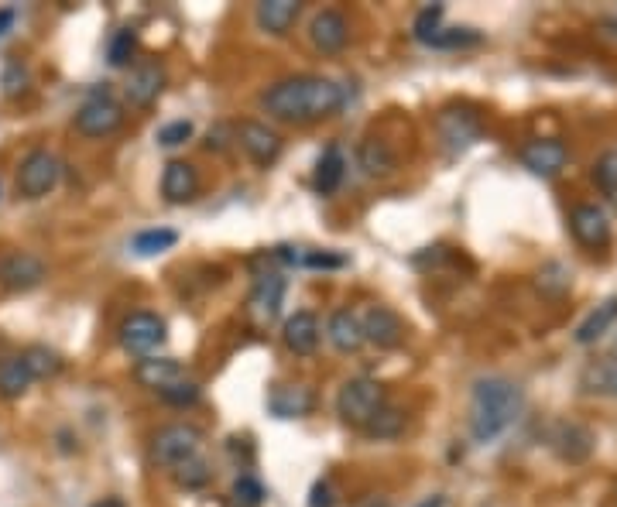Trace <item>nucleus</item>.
I'll return each instance as SVG.
<instances>
[{"mask_svg": "<svg viewBox=\"0 0 617 507\" xmlns=\"http://www.w3.org/2000/svg\"><path fill=\"white\" fill-rule=\"evenodd\" d=\"M343 90L323 76H288L261 93V110L282 124H316L340 110Z\"/></svg>", "mask_w": 617, "mask_h": 507, "instance_id": "1", "label": "nucleus"}, {"mask_svg": "<svg viewBox=\"0 0 617 507\" xmlns=\"http://www.w3.org/2000/svg\"><path fill=\"white\" fill-rule=\"evenodd\" d=\"M525 408L522 388L508 377H480L470 394V432L477 442L501 439Z\"/></svg>", "mask_w": 617, "mask_h": 507, "instance_id": "2", "label": "nucleus"}, {"mask_svg": "<svg viewBox=\"0 0 617 507\" xmlns=\"http://www.w3.org/2000/svg\"><path fill=\"white\" fill-rule=\"evenodd\" d=\"M381 408H384V388L374 377H354V381H347L340 394H336V415L350 429H364Z\"/></svg>", "mask_w": 617, "mask_h": 507, "instance_id": "3", "label": "nucleus"}, {"mask_svg": "<svg viewBox=\"0 0 617 507\" xmlns=\"http://www.w3.org/2000/svg\"><path fill=\"white\" fill-rule=\"evenodd\" d=\"M199 446H203V432L196 429V425H186V422H175V425H165V429H158L155 442H151V456H155V463L168 466V470H175L179 463L192 460V456H199Z\"/></svg>", "mask_w": 617, "mask_h": 507, "instance_id": "4", "label": "nucleus"}, {"mask_svg": "<svg viewBox=\"0 0 617 507\" xmlns=\"http://www.w3.org/2000/svg\"><path fill=\"white\" fill-rule=\"evenodd\" d=\"M59 175H62L59 158H55L52 151L38 148V151H31L18 168V192L24 199H42L59 185Z\"/></svg>", "mask_w": 617, "mask_h": 507, "instance_id": "5", "label": "nucleus"}, {"mask_svg": "<svg viewBox=\"0 0 617 507\" xmlns=\"http://www.w3.org/2000/svg\"><path fill=\"white\" fill-rule=\"evenodd\" d=\"M124 127V107L117 100H110L107 93L86 100L83 107L76 110V131L83 138H110Z\"/></svg>", "mask_w": 617, "mask_h": 507, "instance_id": "6", "label": "nucleus"}, {"mask_svg": "<svg viewBox=\"0 0 617 507\" xmlns=\"http://www.w3.org/2000/svg\"><path fill=\"white\" fill-rule=\"evenodd\" d=\"M285 302V278L268 271V275H258L251 288V299H247V319H251L258 329H268L278 319Z\"/></svg>", "mask_w": 617, "mask_h": 507, "instance_id": "7", "label": "nucleus"}, {"mask_svg": "<svg viewBox=\"0 0 617 507\" xmlns=\"http://www.w3.org/2000/svg\"><path fill=\"white\" fill-rule=\"evenodd\" d=\"M165 343V323L155 316V312H131V316L120 323V346L127 353H144L158 350Z\"/></svg>", "mask_w": 617, "mask_h": 507, "instance_id": "8", "label": "nucleus"}, {"mask_svg": "<svg viewBox=\"0 0 617 507\" xmlns=\"http://www.w3.org/2000/svg\"><path fill=\"white\" fill-rule=\"evenodd\" d=\"M360 333H364V343H374L381 350H395V346L405 343V323L395 309L388 305H371L360 316Z\"/></svg>", "mask_w": 617, "mask_h": 507, "instance_id": "9", "label": "nucleus"}, {"mask_svg": "<svg viewBox=\"0 0 617 507\" xmlns=\"http://www.w3.org/2000/svg\"><path fill=\"white\" fill-rule=\"evenodd\" d=\"M237 141H240V148L247 151V158L261 168L275 165L278 155H282V138H278V131H271V127L261 124V120H240Z\"/></svg>", "mask_w": 617, "mask_h": 507, "instance_id": "10", "label": "nucleus"}, {"mask_svg": "<svg viewBox=\"0 0 617 507\" xmlns=\"http://www.w3.org/2000/svg\"><path fill=\"white\" fill-rule=\"evenodd\" d=\"M45 281V264L28 251H14L0 261V285L7 292H31Z\"/></svg>", "mask_w": 617, "mask_h": 507, "instance_id": "11", "label": "nucleus"}, {"mask_svg": "<svg viewBox=\"0 0 617 507\" xmlns=\"http://www.w3.org/2000/svg\"><path fill=\"white\" fill-rule=\"evenodd\" d=\"M309 42L316 52H323V55H336V52H343L350 42V24L347 18H343L340 11H319L316 18H312L309 24Z\"/></svg>", "mask_w": 617, "mask_h": 507, "instance_id": "12", "label": "nucleus"}, {"mask_svg": "<svg viewBox=\"0 0 617 507\" xmlns=\"http://www.w3.org/2000/svg\"><path fill=\"white\" fill-rule=\"evenodd\" d=\"M570 230L573 237L580 240L583 247H607L611 244V220H607V213L594 203H583L576 206L570 213Z\"/></svg>", "mask_w": 617, "mask_h": 507, "instance_id": "13", "label": "nucleus"}, {"mask_svg": "<svg viewBox=\"0 0 617 507\" xmlns=\"http://www.w3.org/2000/svg\"><path fill=\"white\" fill-rule=\"evenodd\" d=\"M566 158H570V151H566V144L559 138H539L522 148V165L528 172L542 175V179H552V175L563 172Z\"/></svg>", "mask_w": 617, "mask_h": 507, "instance_id": "14", "label": "nucleus"}, {"mask_svg": "<svg viewBox=\"0 0 617 507\" xmlns=\"http://www.w3.org/2000/svg\"><path fill=\"white\" fill-rule=\"evenodd\" d=\"M439 138L450 151L470 148L480 138V117L470 114L467 107H450L439 114Z\"/></svg>", "mask_w": 617, "mask_h": 507, "instance_id": "15", "label": "nucleus"}, {"mask_svg": "<svg viewBox=\"0 0 617 507\" xmlns=\"http://www.w3.org/2000/svg\"><path fill=\"white\" fill-rule=\"evenodd\" d=\"M552 449H556V456L559 460H566V463H583L587 460L590 453H594V432L587 429V425H580V422H559L556 429H552Z\"/></svg>", "mask_w": 617, "mask_h": 507, "instance_id": "16", "label": "nucleus"}, {"mask_svg": "<svg viewBox=\"0 0 617 507\" xmlns=\"http://www.w3.org/2000/svg\"><path fill=\"white\" fill-rule=\"evenodd\" d=\"M162 90H165V69L158 66V62H141L138 69H131V76H127V86H124L127 103H131V107H138V110L151 107Z\"/></svg>", "mask_w": 617, "mask_h": 507, "instance_id": "17", "label": "nucleus"}, {"mask_svg": "<svg viewBox=\"0 0 617 507\" xmlns=\"http://www.w3.org/2000/svg\"><path fill=\"white\" fill-rule=\"evenodd\" d=\"M319 333H323V329H319L316 312L299 309L295 316L285 319L282 343L295 353V357H309V353H316V346H319Z\"/></svg>", "mask_w": 617, "mask_h": 507, "instance_id": "18", "label": "nucleus"}, {"mask_svg": "<svg viewBox=\"0 0 617 507\" xmlns=\"http://www.w3.org/2000/svg\"><path fill=\"white\" fill-rule=\"evenodd\" d=\"M199 192V172L192 162H182V158H172L165 165V175H162V196L168 203H189L196 199Z\"/></svg>", "mask_w": 617, "mask_h": 507, "instance_id": "19", "label": "nucleus"}, {"mask_svg": "<svg viewBox=\"0 0 617 507\" xmlns=\"http://www.w3.org/2000/svg\"><path fill=\"white\" fill-rule=\"evenodd\" d=\"M268 405L278 418H299V415L312 412L316 394H312L309 384H278V388L271 391Z\"/></svg>", "mask_w": 617, "mask_h": 507, "instance_id": "20", "label": "nucleus"}, {"mask_svg": "<svg viewBox=\"0 0 617 507\" xmlns=\"http://www.w3.org/2000/svg\"><path fill=\"white\" fill-rule=\"evenodd\" d=\"M326 336L340 353H357L364 346V333H360V316L354 309H336L326 326Z\"/></svg>", "mask_w": 617, "mask_h": 507, "instance_id": "21", "label": "nucleus"}, {"mask_svg": "<svg viewBox=\"0 0 617 507\" xmlns=\"http://www.w3.org/2000/svg\"><path fill=\"white\" fill-rule=\"evenodd\" d=\"M299 11H302L299 0H264V4H258V24L268 35L282 38L299 21Z\"/></svg>", "mask_w": 617, "mask_h": 507, "instance_id": "22", "label": "nucleus"}, {"mask_svg": "<svg viewBox=\"0 0 617 507\" xmlns=\"http://www.w3.org/2000/svg\"><path fill=\"white\" fill-rule=\"evenodd\" d=\"M357 162H360V168H364V175L384 179V175L395 172L398 158H395V151L388 148V141L367 138V141H360V148H357Z\"/></svg>", "mask_w": 617, "mask_h": 507, "instance_id": "23", "label": "nucleus"}, {"mask_svg": "<svg viewBox=\"0 0 617 507\" xmlns=\"http://www.w3.org/2000/svg\"><path fill=\"white\" fill-rule=\"evenodd\" d=\"M134 377H138L144 388L162 391V388H168V384L179 381V377H186V374H182L179 360H172V357H148V360H138V367H134Z\"/></svg>", "mask_w": 617, "mask_h": 507, "instance_id": "24", "label": "nucleus"}, {"mask_svg": "<svg viewBox=\"0 0 617 507\" xmlns=\"http://www.w3.org/2000/svg\"><path fill=\"white\" fill-rule=\"evenodd\" d=\"M580 388L587 394H600V398H617V357L594 360L580 374Z\"/></svg>", "mask_w": 617, "mask_h": 507, "instance_id": "25", "label": "nucleus"}, {"mask_svg": "<svg viewBox=\"0 0 617 507\" xmlns=\"http://www.w3.org/2000/svg\"><path fill=\"white\" fill-rule=\"evenodd\" d=\"M614 323H617V295H611L607 302H600L597 309L590 312V316L583 319L580 326H576V343H580V346L597 343L600 336H604Z\"/></svg>", "mask_w": 617, "mask_h": 507, "instance_id": "26", "label": "nucleus"}, {"mask_svg": "<svg viewBox=\"0 0 617 507\" xmlns=\"http://www.w3.org/2000/svg\"><path fill=\"white\" fill-rule=\"evenodd\" d=\"M343 172H347V158H343V151L336 148V144H330L316 165V189L323 192V196H330V192L340 189Z\"/></svg>", "mask_w": 617, "mask_h": 507, "instance_id": "27", "label": "nucleus"}, {"mask_svg": "<svg viewBox=\"0 0 617 507\" xmlns=\"http://www.w3.org/2000/svg\"><path fill=\"white\" fill-rule=\"evenodd\" d=\"M31 381H35V377L28 374L21 357L0 360V394H4V398H11V401L21 398V394L31 388Z\"/></svg>", "mask_w": 617, "mask_h": 507, "instance_id": "28", "label": "nucleus"}, {"mask_svg": "<svg viewBox=\"0 0 617 507\" xmlns=\"http://www.w3.org/2000/svg\"><path fill=\"white\" fill-rule=\"evenodd\" d=\"M24 367H28V374L35 377V381H45V377H55L62 370V360L55 350H48V346H28V350L21 353Z\"/></svg>", "mask_w": 617, "mask_h": 507, "instance_id": "29", "label": "nucleus"}, {"mask_svg": "<svg viewBox=\"0 0 617 507\" xmlns=\"http://www.w3.org/2000/svg\"><path fill=\"white\" fill-rule=\"evenodd\" d=\"M402 429H405V412L402 408H391V405H384L381 412L364 425V432L371 439H395Z\"/></svg>", "mask_w": 617, "mask_h": 507, "instance_id": "30", "label": "nucleus"}, {"mask_svg": "<svg viewBox=\"0 0 617 507\" xmlns=\"http://www.w3.org/2000/svg\"><path fill=\"white\" fill-rule=\"evenodd\" d=\"M175 240H179V233L175 230H144L134 237L131 247H134V254H141V257H155V254L172 251Z\"/></svg>", "mask_w": 617, "mask_h": 507, "instance_id": "31", "label": "nucleus"}, {"mask_svg": "<svg viewBox=\"0 0 617 507\" xmlns=\"http://www.w3.org/2000/svg\"><path fill=\"white\" fill-rule=\"evenodd\" d=\"M172 473H175V480H179V487H186V490H199V487H206V484H210V477H213L210 463H206L203 456H192V460L179 463Z\"/></svg>", "mask_w": 617, "mask_h": 507, "instance_id": "32", "label": "nucleus"}, {"mask_svg": "<svg viewBox=\"0 0 617 507\" xmlns=\"http://www.w3.org/2000/svg\"><path fill=\"white\" fill-rule=\"evenodd\" d=\"M432 48H474L480 45V31L474 28H450V31H436L429 38Z\"/></svg>", "mask_w": 617, "mask_h": 507, "instance_id": "33", "label": "nucleus"}, {"mask_svg": "<svg viewBox=\"0 0 617 507\" xmlns=\"http://www.w3.org/2000/svg\"><path fill=\"white\" fill-rule=\"evenodd\" d=\"M158 394H162V401H168V405L186 408V405H196V401H199V384L189 381V377H179V381H172L168 388H162Z\"/></svg>", "mask_w": 617, "mask_h": 507, "instance_id": "34", "label": "nucleus"}, {"mask_svg": "<svg viewBox=\"0 0 617 507\" xmlns=\"http://www.w3.org/2000/svg\"><path fill=\"white\" fill-rule=\"evenodd\" d=\"M439 21H443V4L422 7V11H419V18H415V38L429 45V38L439 31Z\"/></svg>", "mask_w": 617, "mask_h": 507, "instance_id": "35", "label": "nucleus"}, {"mask_svg": "<svg viewBox=\"0 0 617 507\" xmlns=\"http://www.w3.org/2000/svg\"><path fill=\"white\" fill-rule=\"evenodd\" d=\"M264 501V487L254 477H240L234 484V504L237 507H261Z\"/></svg>", "mask_w": 617, "mask_h": 507, "instance_id": "36", "label": "nucleus"}, {"mask_svg": "<svg viewBox=\"0 0 617 507\" xmlns=\"http://www.w3.org/2000/svg\"><path fill=\"white\" fill-rule=\"evenodd\" d=\"M189 138H192L189 120H175V124H165L162 131H158V144H162V148H179V144H186Z\"/></svg>", "mask_w": 617, "mask_h": 507, "instance_id": "37", "label": "nucleus"}, {"mask_svg": "<svg viewBox=\"0 0 617 507\" xmlns=\"http://www.w3.org/2000/svg\"><path fill=\"white\" fill-rule=\"evenodd\" d=\"M134 55V31H117L110 42V66H127V59Z\"/></svg>", "mask_w": 617, "mask_h": 507, "instance_id": "38", "label": "nucleus"}, {"mask_svg": "<svg viewBox=\"0 0 617 507\" xmlns=\"http://www.w3.org/2000/svg\"><path fill=\"white\" fill-rule=\"evenodd\" d=\"M309 507H336V487L333 480H319L309 494Z\"/></svg>", "mask_w": 617, "mask_h": 507, "instance_id": "39", "label": "nucleus"}, {"mask_svg": "<svg viewBox=\"0 0 617 507\" xmlns=\"http://www.w3.org/2000/svg\"><path fill=\"white\" fill-rule=\"evenodd\" d=\"M597 182L604 185L607 192H614L617 189V158H604V162L597 165Z\"/></svg>", "mask_w": 617, "mask_h": 507, "instance_id": "40", "label": "nucleus"}, {"mask_svg": "<svg viewBox=\"0 0 617 507\" xmlns=\"http://www.w3.org/2000/svg\"><path fill=\"white\" fill-rule=\"evenodd\" d=\"M18 90H24V69L21 66H7V72H4V93L14 96Z\"/></svg>", "mask_w": 617, "mask_h": 507, "instance_id": "41", "label": "nucleus"}, {"mask_svg": "<svg viewBox=\"0 0 617 507\" xmlns=\"http://www.w3.org/2000/svg\"><path fill=\"white\" fill-rule=\"evenodd\" d=\"M11 24H14V11H11V7H4V11H0V35H4Z\"/></svg>", "mask_w": 617, "mask_h": 507, "instance_id": "42", "label": "nucleus"}, {"mask_svg": "<svg viewBox=\"0 0 617 507\" xmlns=\"http://www.w3.org/2000/svg\"><path fill=\"white\" fill-rule=\"evenodd\" d=\"M93 507H124V501H117V497H103V501H96Z\"/></svg>", "mask_w": 617, "mask_h": 507, "instance_id": "43", "label": "nucleus"}, {"mask_svg": "<svg viewBox=\"0 0 617 507\" xmlns=\"http://www.w3.org/2000/svg\"><path fill=\"white\" fill-rule=\"evenodd\" d=\"M419 507H446V497H429V501H422Z\"/></svg>", "mask_w": 617, "mask_h": 507, "instance_id": "44", "label": "nucleus"}]
</instances>
